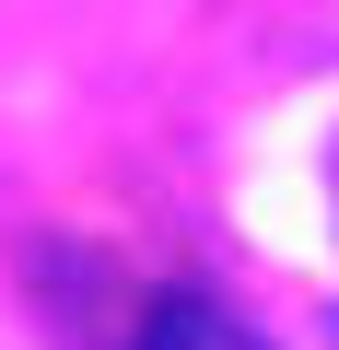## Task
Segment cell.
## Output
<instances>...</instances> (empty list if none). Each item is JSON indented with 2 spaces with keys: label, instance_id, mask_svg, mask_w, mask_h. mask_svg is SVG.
<instances>
[{
  "label": "cell",
  "instance_id": "obj_1",
  "mask_svg": "<svg viewBox=\"0 0 339 350\" xmlns=\"http://www.w3.org/2000/svg\"><path fill=\"white\" fill-rule=\"evenodd\" d=\"M140 350H258L223 304H199V292H164L152 315H140Z\"/></svg>",
  "mask_w": 339,
  "mask_h": 350
}]
</instances>
